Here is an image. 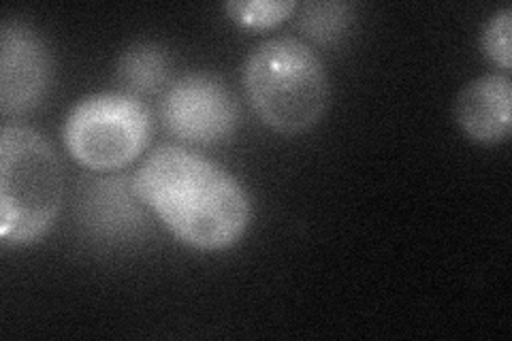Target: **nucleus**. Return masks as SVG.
<instances>
[{
  "label": "nucleus",
  "mask_w": 512,
  "mask_h": 341,
  "mask_svg": "<svg viewBox=\"0 0 512 341\" xmlns=\"http://www.w3.org/2000/svg\"><path fill=\"white\" fill-rule=\"evenodd\" d=\"M133 197L197 252H224L244 239L252 205L242 182L182 145H158L133 175Z\"/></svg>",
  "instance_id": "obj_1"
},
{
  "label": "nucleus",
  "mask_w": 512,
  "mask_h": 341,
  "mask_svg": "<svg viewBox=\"0 0 512 341\" xmlns=\"http://www.w3.org/2000/svg\"><path fill=\"white\" fill-rule=\"evenodd\" d=\"M64 201V167L54 145L26 124L0 131V243L28 248L56 224Z\"/></svg>",
  "instance_id": "obj_2"
},
{
  "label": "nucleus",
  "mask_w": 512,
  "mask_h": 341,
  "mask_svg": "<svg viewBox=\"0 0 512 341\" xmlns=\"http://www.w3.org/2000/svg\"><path fill=\"white\" fill-rule=\"evenodd\" d=\"M246 96L271 131L295 137L312 131L329 107V73L312 47L297 37H274L250 52Z\"/></svg>",
  "instance_id": "obj_3"
},
{
  "label": "nucleus",
  "mask_w": 512,
  "mask_h": 341,
  "mask_svg": "<svg viewBox=\"0 0 512 341\" xmlns=\"http://www.w3.org/2000/svg\"><path fill=\"white\" fill-rule=\"evenodd\" d=\"M152 118L143 101L99 92L79 101L62 124L64 150L88 171H120L146 152Z\"/></svg>",
  "instance_id": "obj_4"
},
{
  "label": "nucleus",
  "mask_w": 512,
  "mask_h": 341,
  "mask_svg": "<svg viewBox=\"0 0 512 341\" xmlns=\"http://www.w3.org/2000/svg\"><path fill=\"white\" fill-rule=\"evenodd\" d=\"M158 118L165 131L192 145H214L229 139L239 124L233 92L212 73H188L163 92Z\"/></svg>",
  "instance_id": "obj_5"
},
{
  "label": "nucleus",
  "mask_w": 512,
  "mask_h": 341,
  "mask_svg": "<svg viewBox=\"0 0 512 341\" xmlns=\"http://www.w3.org/2000/svg\"><path fill=\"white\" fill-rule=\"evenodd\" d=\"M52 54L39 32L26 22L0 26V113L22 118L35 111L52 84Z\"/></svg>",
  "instance_id": "obj_6"
},
{
  "label": "nucleus",
  "mask_w": 512,
  "mask_h": 341,
  "mask_svg": "<svg viewBox=\"0 0 512 341\" xmlns=\"http://www.w3.org/2000/svg\"><path fill=\"white\" fill-rule=\"evenodd\" d=\"M455 120L470 141L498 145L512 131V79L489 73L463 86L455 101Z\"/></svg>",
  "instance_id": "obj_7"
},
{
  "label": "nucleus",
  "mask_w": 512,
  "mask_h": 341,
  "mask_svg": "<svg viewBox=\"0 0 512 341\" xmlns=\"http://www.w3.org/2000/svg\"><path fill=\"white\" fill-rule=\"evenodd\" d=\"M169 75L171 60L167 50L150 41L126 47L116 64V81L120 92L139 101L163 94L171 84Z\"/></svg>",
  "instance_id": "obj_8"
},
{
  "label": "nucleus",
  "mask_w": 512,
  "mask_h": 341,
  "mask_svg": "<svg viewBox=\"0 0 512 341\" xmlns=\"http://www.w3.org/2000/svg\"><path fill=\"white\" fill-rule=\"evenodd\" d=\"M352 9L350 3H308L301 7L299 30L316 43H335L348 30Z\"/></svg>",
  "instance_id": "obj_9"
},
{
  "label": "nucleus",
  "mask_w": 512,
  "mask_h": 341,
  "mask_svg": "<svg viewBox=\"0 0 512 341\" xmlns=\"http://www.w3.org/2000/svg\"><path fill=\"white\" fill-rule=\"evenodd\" d=\"M224 9L235 24L252 30H265L291 18L299 5L295 0H233Z\"/></svg>",
  "instance_id": "obj_10"
},
{
  "label": "nucleus",
  "mask_w": 512,
  "mask_h": 341,
  "mask_svg": "<svg viewBox=\"0 0 512 341\" xmlns=\"http://www.w3.org/2000/svg\"><path fill=\"white\" fill-rule=\"evenodd\" d=\"M483 52L485 56L502 69L510 73L512 69V9L502 7L491 15L483 30Z\"/></svg>",
  "instance_id": "obj_11"
}]
</instances>
